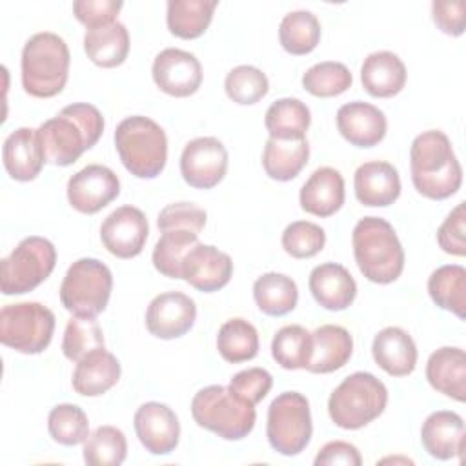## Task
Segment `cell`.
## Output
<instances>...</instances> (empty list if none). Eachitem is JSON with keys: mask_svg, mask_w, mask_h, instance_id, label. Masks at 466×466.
Listing matches in <instances>:
<instances>
[{"mask_svg": "<svg viewBox=\"0 0 466 466\" xmlns=\"http://www.w3.org/2000/svg\"><path fill=\"white\" fill-rule=\"evenodd\" d=\"M47 430L55 442L64 446H75L87 439L89 420L82 408L64 402L49 411Z\"/></svg>", "mask_w": 466, "mask_h": 466, "instance_id": "obj_43", "label": "cell"}, {"mask_svg": "<svg viewBox=\"0 0 466 466\" xmlns=\"http://www.w3.org/2000/svg\"><path fill=\"white\" fill-rule=\"evenodd\" d=\"M431 15L437 27L450 35L461 36L466 24V2L464 0H435L431 4Z\"/></svg>", "mask_w": 466, "mask_h": 466, "instance_id": "obj_50", "label": "cell"}, {"mask_svg": "<svg viewBox=\"0 0 466 466\" xmlns=\"http://www.w3.org/2000/svg\"><path fill=\"white\" fill-rule=\"evenodd\" d=\"M191 415L200 428H206L226 441H240L251 433L257 411L253 404L238 399L229 388L213 384L198 390L191 400Z\"/></svg>", "mask_w": 466, "mask_h": 466, "instance_id": "obj_7", "label": "cell"}, {"mask_svg": "<svg viewBox=\"0 0 466 466\" xmlns=\"http://www.w3.org/2000/svg\"><path fill=\"white\" fill-rule=\"evenodd\" d=\"M100 348H104V333L95 317L75 315L67 320L62 339V351L66 359L78 362Z\"/></svg>", "mask_w": 466, "mask_h": 466, "instance_id": "obj_41", "label": "cell"}, {"mask_svg": "<svg viewBox=\"0 0 466 466\" xmlns=\"http://www.w3.org/2000/svg\"><path fill=\"white\" fill-rule=\"evenodd\" d=\"M84 49L93 64L100 67H116L127 58L129 33L120 22L87 29L84 36Z\"/></svg>", "mask_w": 466, "mask_h": 466, "instance_id": "obj_30", "label": "cell"}, {"mask_svg": "<svg viewBox=\"0 0 466 466\" xmlns=\"http://www.w3.org/2000/svg\"><path fill=\"white\" fill-rule=\"evenodd\" d=\"M120 193V180L109 167L89 164L67 182V200L73 209L93 215L113 202Z\"/></svg>", "mask_w": 466, "mask_h": 466, "instance_id": "obj_13", "label": "cell"}, {"mask_svg": "<svg viewBox=\"0 0 466 466\" xmlns=\"http://www.w3.org/2000/svg\"><path fill=\"white\" fill-rule=\"evenodd\" d=\"M153 80L166 95L184 98L198 91L202 66L198 58L184 49H162L153 60Z\"/></svg>", "mask_w": 466, "mask_h": 466, "instance_id": "obj_15", "label": "cell"}, {"mask_svg": "<svg viewBox=\"0 0 466 466\" xmlns=\"http://www.w3.org/2000/svg\"><path fill=\"white\" fill-rule=\"evenodd\" d=\"M353 353L350 331L337 324H324L311 333V353L306 370L311 373H331L340 370Z\"/></svg>", "mask_w": 466, "mask_h": 466, "instance_id": "obj_26", "label": "cell"}, {"mask_svg": "<svg viewBox=\"0 0 466 466\" xmlns=\"http://www.w3.org/2000/svg\"><path fill=\"white\" fill-rule=\"evenodd\" d=\"M309 291L319 306L329 311H342L357 297V282L351 273L337 262H324L309 273Z\"/></svg>", "mask_w": 466, "mask_h": 466, "instance_id": "obj_22", "label": "cell"}, {"mask_svg": "<svg viewBox=\"0 0 466 466\" xmlns=\"http://www.w3.org/2000/svg\"><path fill=\"white\" fill-rule=\"evenodd\" d=\"M120 379L118 359L104 348L76 362L73 371V390L84 397H98L111 390Z\"/></svg>", "mask_w": 466, "mask_h": 466, "instance_id": "obj_29", "label": "cell"}, {"mask_svg": "<svg viewBox=\"0 0 466 466\" xmlns=\"http://www.w3.org/2000/svg\"><path fill=\"white\" fill-rule=\"evenodd\" d=\"M2 160L11 178L18 182L35 180L46 162L38 131L31 127L15 129L4 142Z\"/></svg>", "mask_w": 466, "mask_h": 466, "instance_id": "obj_23", "label": "cell"}, {"mask_svg": "<svg viewBox=\"0 0 466 466\" xmlns=\"http://www.w3.org/2000/svg\"><path fill=\"white\" fill-rule=\"evenodd\" d=\"M217 0H169L166 22L167 29L184 40L198 38L211 24Z\"/></svg>", "mask_w": 466, "mask_h": 466, "instance_id": "obj_34", "label": "cell"}, {"mask_svg": "<svg viewBox=\"0 0 466 466\" xmlns=\"http://www.w3.org/2000/svg\"><path fill=\"white\" fill-rule=\"evenodd\" d=\"M280 46L291 55L311 53L320 40V24L311 11H291L279 25Z\"/></svg>", "mask_w": 466, "mask_h": 466, "instance_id": "obj_37", "label": "cell"}, {"mask_svg": "<svg viewBox=\"0 0 466 466\" xmlns=\"http://www.w3.org/2000/svg\"><path fill=\"white\" fill-rule=\"evenodd\" d=\"M353 76L350 69L340 62H319L302 75L304 89L320 98L339 96L351 87Z\"/></svg>", "mask_w": 466, "mask_h": 466, "instance_id": "obj_42", "label": "cell"}, {"mask_svg": "<svg viewBox=\"0 0 466 466\" xmlns=\"http://www.w3.org/2000/svg\"><path fill=\"white\" fill-rule=\"evenodd\" d=\"M326 244L324 229L309 220H295L282 231V248L293 258H311Z\"/></svg>", "mask_w": 466, "mask_h": 466, "instance_id": "obj_45", "label": "cell"}, {"mask_svg": "<svg viewBox=\"0 0 466 466\" xmlns=\"http://www.w3.org/2000/svg\"><path fill=\"white\" fill-rule=\"evenodd\" d=\"M424 450L439 461L461 457L464 451V420L459 413L439 410L426 417L420 428Z\"/></svg>", "mask_w": 466, "mask_h": 466, "instance_id": "obj_21", "label": "cell"}, {"mask_svg": "<svg viewBox=\"0 0 466 466\" xmlns=\"http://www.w3.org/2000/svg\"><path fill=\"white\" fill-rule=\"evenodd\" d=\"M371 353L377 366L391 377H406L417 364V346L411 335L397 326H388L375 335Z\"/></svg>", "mask_w": 466, "mask_h": 466, "instance_id": "obj_24", "label": "cell"}, {"mask_svg": "<svg viewBox=\"0 0 466 466\" xmlns=\"http://www.w3.org/2000/svg\"><path fill=\"white\" fill-rule=\"evenodd\" d=\"M353 257L360 273L375 284L397 280L404 269V249L393 226L380 217L360 218L351 233Z\"/></svg>", "mask_w": 466, "mask_h": 466, "instance_id": "obj_3", "label": "cell"}, {"mask_svg": "<svg viewBox=\"0 0 466 466\" xmlns=\"http://www.w3.org/2000/svg\"><path fill=\"white\" fill-rule=\"evenodd\" d=\"M410 167L415 189L431 200H444L455 195L462 184V167L451 142L439 129L424 131L413 138Z\"/></svg>", "mask_w": 466, "mask_h": 466, "instance_id": "obj_2", "label": "cell"}, {"mask_svg": "<svg viewBox=\"0 0 466 466\" xmlns=\"http://www.w3.org/2000/svg\"><path fill=\"white\" fill-rule=\"evenodd\" d=\"M355 197L362 206L386 208L400 195V178L397 169L384 160L364 162L353 177Z\"/></svg>", "mask_w": 466, "mask_h": 466, "instance_id": "obj_20", "label": "cell"}, {"mask_svg": "<svg viewBox=\"0 0 466 466\" xmlns=\"http://www.w3.org/2000/svg\"><path fill=\"white\" fill-rule=\"evenodd\" d=\"M115 147L124 167L138 178H155L167 160V138L151 118L133 115L115 129Z\"/></svg>", "mask_w": 466, "mask_h": 466, "instance_id": "obj_5", "label": "cell"}, {"mask_svg": "<svg viewBox=\"0 0 466 466\" xmlns=\"http://www.w3.org/2000/svg\"><path fill=\"white\" fill-rule=\"evenodd\" d=\"M360 82L375 98L395 96L406 86V66L391 51H375L362 62Z\"/></svg>", "mask_w": 466, "mask_h": 466, "instance_id": "obj_28", "label": "cell"}, {"mask_svg": "<svg viewBox=\"0 0 466 466\" xmlns=\"http://www.w3.org/2000/svg\"><path fill=\"white\" fill-rule=\"evenodd\" d=\"M253 299L262 313L269 317H280L295 309L299 289L291 277L269 271L255 280Z\"/></svg>", "mask_w": 466, "mask_h": 466, "instance_id": "obj_33", "label": "cell"}, {"mask_svg": "<svg viewBox=\"0 0 466 466\" xmlns=\"http://www.w3.org/2000/svg\"><path fill=\"white\" fill-rule=\"evenodd\" d=\"M147 218L135 206L116 208L100 226L104 248L118 258H133L140 255L147 240Z\"/></svg>", "mask_w": 466, "mask_h": 466, "instance_id": "obj_14", "label": "cell"}, {"mask_svg": "<svg viewBox=\"0 0 466 466\" xmlns=\"http://www.w3.org/2000/svg\"><path fill=\"white\" fill-rule=\"evenodd\" d=\"M122 9V2L115 0H76L73 2V15L87 29L102 27L116 22V15Z\"/></svg>", "mask_w": 466, "mask_h": 466, "instance_id": "obj_49", "label": "cell"}, {"mask_svg": "<svg viewBox=\"0 0 466 466\" xmlns=\"http://www.w3.org/2000/svg\"><path fill=\"white\" fill-rule=\"evenodd\" d=\"M56 249L44 237H25L0 262V289L4 295H24L40 286L55 269Z\"/></svg>", "mask_w": 466, "mask_h": 466, "instance_id": "obj_9", "label": "cell"}, {"mask_svg": "<svg viewBox=\"0 0 466 466\" xmlns=\"http://www.w3.org/2000/svg\"><path fill=\"white\" fill-rule=\"evenodd\" d=\"M133 424L140 444L153 455H167L178 444L180 422L175 411L162 402H144L135 411Z\"/></svg>", "mask_w": 466, "mask_h": 466, "instance_id": "obj_17", "label": "cell"}, {"mask_svg": "<svg viewBox=\"0 0 466 466\" xmlns=\"http://www.w3.org/2000/svg\"><path fill=\"white\" fill-rule=\"evenodd\" d=\"M309 158V144L306 138L277 140L268 138L262 153V166L269 178L288 182L295 178Z\"/></svg>", "mask_w": 466, "mask_h": 466, "instance_id": "obj_31", "label": "cell"}, {"mask_svg": "<svg viewBox=\"0 0 466 466\" xmlns=\"http://www.w3.org/2000/svg\"><path fill=\"white\" fill-rule=\"evenodd\" d=\"M224 89L229 100L240 106H251L262 100L269 91L268 76L255 66H237L224 80Z\"/></svg>", "mask_w": 466, "mask_h": 466, "instance_id": "obj_44", "label": "cell"}, {"mask_svg": "<svg viewBox=\"0 0 466 466\" xmlns=\"http://www.w3.org/2000/svg\"><path fill=\"white\" fill-rule=\"evenodd\" d=\"M197 319V306L182 291L157 295L146 309V328L151 335L171 340L186 335Z\"/></svg>", "mask_w": 466, "mask_h": 466, "instance_id": "obj_16", "label": "cell"}, {"mask_svg": "<svg viewBox=\"0 0 466 466\" xmlns=\"http://www.w3.org/2000/svg\"><path fill=\"white\" fill-rule=\"evenodd\" d=\"M466 208L459 202L437 229V242L444 253L464 257L466 255Z\"/></svg>", "mask_w": 466, "mask_h": 466, "instance_id": "obj_48", "label": "cell"}, {"mask_svg": "<svg viewBox=\"0 0 466 466\" xmlns=\"http://www.w3.org/2000/svg\"><path fill=\"white\" fill-rule=\"evenodd\" d=\"M339 133L357 147H373L384 137L388 122L384 113L368 102H348L337 111Z\"/></svg>", "mask_w": 466, "mask_h": 466, "instance_id": "obj_19", "label": "cell"}, {"mask_svg": "<svg viewBox=\"0 0 466 466\" xmlns=\"http://www.w3.org/2000/svg\"><path fill=\"white\" fill-rule=\"evenodd\" d=\"M428 293L439 308L466 319V269L462 266L437 268L428 279Z\"/></svg>", "mask_w": 466, "mask_h": 466, "instance_id": "obj_35", "label": "cell"}, {"mask_svg": "<svg viewBox=\"0 0 466 466\" xmlns=\"http://www.w3.org/2000/svg\"><path fill=\"white\" fill-rule=\"evenodd\" d=\"M111 288L109 268L98 258L84 257L69 266L60 284V302L73 315L96 317L106 309Z\"/></svg>", "mask_w": 466, "mask_h": 466, "instance_id": "obj_8", "label": "cell"}, {"mask_svg": "<svg viewBox=\"0 0 466 466\" xmlns=\"http://www.w3.org/2000/svg\"><path fill=\"white\" fill-rule=\"evenodd\" d=\"M126 455V435L115 426H98L84 441V461L89 466H118Z\"/></svg>", "mask_w": 466, "mask_h": 466, "instance_id": "obj_40", "label": "cell"}, {"mask_svg": "<svg viewBox=\"0 0 466 466\" xmlns=\"http://www.w3.org/2000/svg\"><path fill=\"white\" fill-rule=\"evenodd\" d=\"M228 171V151L215 137H198L184 146L180 155L182 178L197 189L215 187Z\"/></svg>", "mask_w": 466, "mask_h": 466, "instance_id": "obj_12", "label": "cell"}, {"mask_svg": "<svg viewBox=\"0 0 466 466\" xmlns=\"http://www.w3.org/2000/svg\"><path fill=\"white\" fill-rule=\"evenodd\" d=\"M231 275V257L209 244H195L182 260V279L204 293L222 289Z\"/></svg>", "mask_w": 466, "mask_h": 466, "instance_id": "obj_18", "label": "cell"}, {"mask_svg": "<svg viewBox=\"0 0 466 466\" xmlns=\"http://www.w3.org/2000/svg\"><path fill=\"white\" fill-rule=\"evenodd\" d=\"M69 47L62 36L42 31L33 35L22 49V86L36 98L58 95L69 75Z\"/></svg>", "mask_w": 466, "mask_h": 466, "instance_id": "obj_4", "label": "cell"}, {"mask_svg": "<svg viewBox=\"0 0 466 466\" xmlns=\"http://www.w3.org/2000/svg\"><path fill=\"white\" fill-rule=\"evenodd\" d=\"M309 353L311 333L299 324L280 328L271 340V355L284 370H306Z\"/></svg>", "mask_w": 466, "mask_h": 466, "instance_id": "obj_39", "label": "cell"}, {"mask_svg": "<svg viewBox=\"0 0 466 466\" xmlns=\"http://www.w3.org/2000/svg\"><path fill=\"white\" fill-rule=\"evenodd\" d=\"M198 244V235L189 229H166L155 244L153 266L164 277L182 279V260Z\"/></svg>", "mask_w": 466, "mask_h": 466, "instance_id": "obj_38", "label": "cell"}, {"mask_svg": "<svg viewBox=\"0 0 466 466\" xmlns=\"http://www.w3.org/2000/svg\"><path fill=\"white\" fill-rule=\"evenodd\" d=\"M158 229H189L200 233L206 226V211L193 202H173L158 213Z\"/></svg>", "mask_w": 466, "mask_h": 466, "instance_id": "obj_46", "label": "cell"}, {"mask_svg": "<svg viewBox=\"0 0 466 466\" xmlns=\"http://www.w3.org/2000/svg\"><path fill=\"white\" fill-rule=\"evenodd\" d=\"M388 404V390L368 371L348 375L329 395L328 413L335 426L359 430L375 420Z\"/></svg>", "mask_w": 466, "mask_h": 466, "instance_id": "obj_6", "label": "cell"}, {"mask_svg": "<svg viewBox=\"0 0 466 466\" xmlns=\"http://www.w3.org/2000/svg\"><path fill=\"white\" fill-rule=\"evenodd\" d=\"M333 464L360 466L362 459L359 450L353 444L344 441H331L319 450L315 457V466H333Z\"/></svg>", "mask_w": 466, "mask_h": 466, "instance_id": "obj_51", "label": "cell"}, {"mask_svg": "<svg viewBox=\"0 0 466 466\" xmlns=\"http://www.w3.org/2000/svg\"><path fill=\"white\" fill-rule=\"evenodd\" d=\"M313 424L308 399L299 391L277 395L268 408L266 435L269 446L280 455H299L311 439Z\"/></svg>", "mask_w": 466, "mask_h": 466, "instance_id": "obj_10", "label": "cell"}, {"mask_svg": "<svg viewBox=\"0 0 466 466\" xmlns=\"http://www.w3.org/2000/svg\"><path fill=\"white\" fill-rule=\"evenodd\" d=\"M217 350L231 364L251 360L258 353V333L246 319H229L218 329Z\"/></svg>", "mask_w": 466, "mask_h": 466, "instance_id": "obj_36", "label": "cell"}, {"mask_svg": "<svg viewBox=\"0 0 466 466\" xmlns=\"http://www.w3.org/2000/svg\"><path fill=\"white\" fill-rule=\"evenodd\" d=\"M300 208L315 217H331L344 204V178L329 167L315 169L300 187Z\"/></svg>", "mask_w": 466, "mask_h": 466, "instance_id": "obj_25", "label": "cell"}, {"mask_svg": "<svg viewBox=\"0 0 466 466\" xmlns=\"http://www.w3.org/2000/svg\"><path fill=\"white\" fill-rule=\"evenodd\" d=\"M426 379L433 390L459 402L466 400V353L455 346L435 350L426 362Z\"/></svg>", "mask_w": 466, "mask_h": 466, "instance_id": "obj_27", "label": "cell"}, {"mask_svg": "<svg viewBox=\"0 0 466 466\" xmlns=\"http://www.w3.org/2000/svg\"><path fill=\"white\" fill-rule=\"evenodd\" d=\"M311 124L309 107L299 98H279L275 100L264 118V126L269 133V138L277 140H299L306 138V131Z\"/></svg>", "mask_w": 466, "mask_h": 466, "instance_id": "obj_32", "label": "cell"}, {"mask_svg": "<svg viewBox=\"0 0 466 466\" xmlns=\"http://www.w3.org/2000/svg\"><path fill=\"white\" fill-rule=\"evenodd\" d=\"M55 331V313L40 302L7 304L0 311V342L18 353H42Z\"/></svg>", "mask_w": 466, "mask_h": 466, "instance_id": "obj_11", "label": "cell"}, {"mask_svg": "<svg viewBox=\"0 0 466 466\" xmlns=\"http://www.w3.org/2000/svg\"><path fill=\"white\" fill-rule=\"evenodd\" d=\"M273 377L264 368H248L235 373L229 380V390L248 404H258L271 390Z\"/></svg>", "mask_w": 466, "mask_h": 466, "instance_id": "obj_47", "label": "cell"}, {"mask_svg": "<svg viewBox=\"0 0 466 466\" xmlns=\"http://www.w3.org/2000/svg\"><path fill=\"white\" fill-rule=\"evenodd\" d=\"M38 140L44 158L55 166H71L91 149L104 131V116L91 104H69L40 124Z\"/></svg>", "mask_w": 466, "mask_h": 466, "instance_id": "obj_1", "label": "cell"}]
</instances>
